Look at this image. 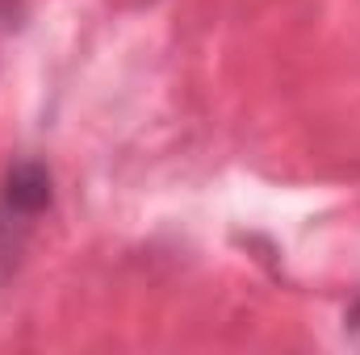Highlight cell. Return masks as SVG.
Segmentation results:
<instances>
[{
    "label": "cell",
    "mask_w": 360,
    "mask_h": 355,
    "mask_svg": "<svg viewBox=\"0 0 360 355\" xmlns=\"http://www.w3.org/2000/svg\"><path fill=\"white\" fill-rule=\"evenodd\" d=\"M46 209H51V172L34 159L17 163L4 180V192H0V226H13V222L30 226Z\"/></svg>",
    "instance_id": "obj_1"
}]
</instances>
